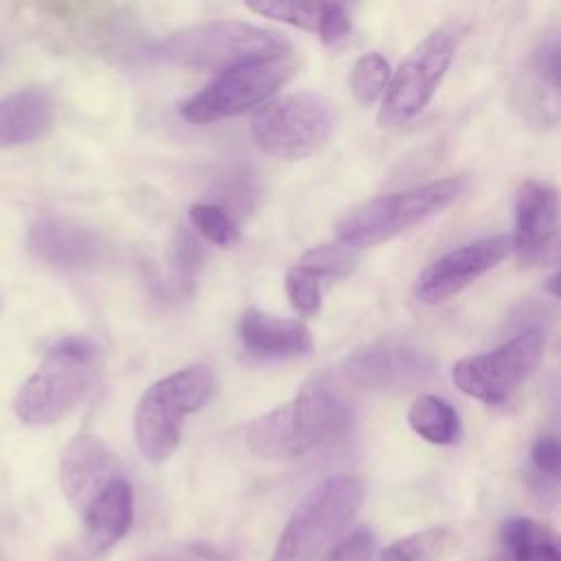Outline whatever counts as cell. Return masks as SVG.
I'll return each instance as SVG.
<instances>
[{
  "label": "cell",
  "mask_w": 561,
  "mask_h": 561,
  "mask_svg": "<svg viewBox=\"0 0 561 561\" xmlns=\"http://www.w3.org/2000/svg\"><path fill=\"white\" fill-rule=\"evenodd\" d=\"M99 373V346L92 337L72 333L57 340L37 370L20 386L13 412L24 425H53L72 412L92 390Z\"/></svg>",
  "instance_id": "2"
},
{
  "label": "cell",
  "mask_w": 561,
  "mask_h": 561,
  "mask_svg": "<svg viewBox=\"0 0 561 561\" xmlns=\"http://www.w3.org/2000/svg\"><path fill=\"white\" fill-rule=\"evenodd\" d=\"M116 478H121V462L105 440L83 432L66 443L59 458V486L75 511L83 513Z\"/></svg>",
  "instance_id": "16"
},
{
  "label": "cell",
  "mask_w": 561,
  "mask_h": 561,
  "mask_svg": "<svg viewBox=\"0 0 561 561\" xmlns=\"http://www.w3.org/2000/svg\"><path fill=\"white\" fill-rule=\"evenodd\" d=\"M199 261H202L199 245L193 241L191 234L180 230L178 237H175V243H173V272L180 278L178 285L184 287L186 291L191 289V283L195 278Z\"/></svg>",
  "instance_id": "29"
},
{
  "label": "cell",
  "mask_w": 561,
  "mask_h": 561,
  "mask_svg": "<svg viewBox=\"0 0 561 561\" xmlns=\"http://www.w3.org/2000/svg\"><path fill=\"white\" fill-rule=\"evenodd\" d=\"M530 465L539 478H550L552 482L559 478L561 469V454L559 440L552 434L539 436L530 447Z\"/></svg>",
  "instance_id": "30"
},
{
  "label": "cell",
  "mask_w": 561,
  "mask_h": 561,
  "mask_svg": "<svg viewBox=\"0 0 561 561\" xmlns=\"http://www.w3.org/2000/svg\"><path fill=\"white\" fill-rule=\"evenodd\" d=\"M462 33L458 22H445L412 48L388 81L377 112L379 127H401L430 105L454 61Z\"/></svg>",
  "instance_id": "7"
},
{
  "label": "cell",
  "mask_w": 561,
  "mask_h": 561,
  "mask_svg": "<svg viewBox=\"0 0 561 561\" xmlns=\"http://www.w3.org/2000/svg\"><path fill=\"white\" fill-rule=\"evenodd\" d=\"M188 219L206 241L219 248H230L239 241V226L221 206L197 202L188 208Z\"/></svg>",
  "instance_id": "26"
},
{
  "label": "cell",
  "mask_w": 561,
  "mask_h": 561,
  "mask_svg": "<svg viewBox=\"0 0 561 561\" xmlns=\"http://www.w3.org/2000/svg\"><path fill=\"white\" fill-rule=\"evenodd\" d=\"M467 191V180L460 175L434 180L399 193L366 199L346 210L335 224L340 243L357 250L373 248L412 226L443 213Z\"/></svg>",
  "instance_id": "4"
},
{
  "label": "cell",
  "mask_w": 561,
  "mask_h": 561,
  "mask_svg": "<svg viewBox=\"0 0 561 561\" xmlns=\"http://www.w3.org/2000/svg\"><path fill=\"white\" fill-rule=\"evenodd\" d=\"M390 81V64L379 53L362 55L351 70V90L364 105L375 103L383 96Z\"/></svg>",
  "instance_id": "25"
},
{
  "label": "cell",
  "mask_w": 561,
  "mask_h": 561,
  "mask_svg": "<svg viewBox=\"0 0 561 561\" xmlns=\"http://www.w3.org/2000/svg\"><path fill=\"white\" fill-rule=\"evenodd\" d=\"M351 26H353L351 15H348V9L344 4L324 2L322 22H320V28H318V37L322 39V44H327V46L340 44L351 33Z\"/></svg>",
  "instance_id": "31"
},
{
  "label": "cell",
  "mask_w": 561,
  "mask_h": 561,
  "mask_svg": "<svg viewBox=\"0 0 561 561\" xmlns=\"http://www.w3.org/2000/svg\"><path fill=\"white\" fill-rule=\"evenodd\" d=\"M0 561H2V559H0Z\"/></svg>",
  "instance_id": "33"
},
{
  "label": "cell",
  "mask_w": 561,
  "mask_h": 561,
  "mask_svg": "<svg viewBox=\"0 0 561 561\" xmlns=\"http://www.w3.org/2000/svg\"><path fill=\"white\" fill-rule=\"evenodd\" d=\"M546 337L541 329H526L497 348L456 362V388L486 405L508 403L541 362Z\"/></svg>",
  "instance_id": "10"
},
{
  "label": "cell",
  "mask_w": 561,
  "mask_h": 561,
  "mask_svg": "<svg viewBox=\"0 0 561 561\" xmlns=\"http://www.w3.org/2000/svg\"><path fill=\"white\" fill-rule=\"evenodd\" d=\"M508 234H493L454 248L432 261L414 280V296L423 305H440L458 296L511 252Z\"/></svg>",
  "instance_id": "12"
},
{
  "label": "cell",
  "mask_w": 561,
  "mask_h": 561,
  "mask_svg": "<svg viewBox=\"0 0 561 561\" xmlns=\"http://www.w3.org/2000/svg\"><path fill=\"white\" fill-rule=\"evenodd\" d=\"M456 543V533L445 526H432L392 541L379 561H440Z\"/></svg>",
  "instance_id": "22"
},
{
  "label": "cell",
  "mask_w": 561,
  "mask_h": 561,
  "mask_svg": "<svg viewBox=\"0 0 561 561\" xmlns=\"http://www.w3.org/2000/svg\"><path fill=\"white\" fill-rule=\"evenodd\" d=\"M134 561H228V559L208 546H186V548H178V550L149 552Z\"/></svg>",
  "instance_id": "32"
},
{
  "label": "cell",
  "mask_w": 561,
  "mask_h": 561,
  "mask_svg": "<svg viewBox=\"0 0 561 561\" xmlns=\"http://www.w3.org/2000/svg\"><path fill=\"white\" fill-rule=\"evenodd\" d=\"M215 373L204 364L184 366L153 381L134 408V440L149 462L167 460L182 434L184 419L215 394Z\"/></svg>",
  "instance_id": "3"
},
{
  "label": "cell",
  "mask_w": 561,
  "mask_h": 561,
  "mask_svg": "<svg viewBox=\"0 0 561 561\" xmlns=\"http://www.w3.org/2000/svg\"><path fill=\"white\" fill-rule=\"evenodd\" d=\"M335 112L318 92H291L263 105L250 123L254 145L280 160H302L331 136Z\"/></svg>",
  "instance_id": "9"
},
{
  "label": "cell",
  "mask_w": 561,
  "mask_h": 561,
  "mask_svg": "<svg viewBox=\"0 0 561 561\" xmlns=\"http://www.w3.org/2000/svg\"><path fill=\"white\" fill-rule=\"evenodd\" d=\"M375 535L368 528H355L331 546L318 561H373Z\"/></svg>",
  "instance_id": "28"
},
{
  "label": "cell",
  "mask_w": 561,
  "mask_h": 561,
  "mask_svg": "<svg viewBox=\"0 0 561 561\" xmlns=\"http://www.w3.org/2000/svg\"><path fill=\"white\" fill-rule=\"evenodd\" d=\"M241 346L256 359L285 362L311 353L313 340L300 320L278 318L259 307H248L237 320Z\"/></svg>",
  "instance_id": "18"
},
{
  "label": "cell",
  "mask_w": 561,
  "mask_h": 561,
  "mask_svg": "<svg viewBox=\"0 0 561 561\" xmlns=\"http://www.w3.org/2000/svg\"><path fill=\"white\" fill-rule=\"evenodd\" d=\"M559 33H546L533 48L511 88V103L517 116L535 129H550L559 121Z\"/></svg>",
  "instance_id": "14"
},
{
  "label": "cell",
  "mask_w": 561,
  "mask_h": 561,
  "mask_svg": "<svg viewBox=\"0 0 561 561\" xmlns=\"http://www.w3.org/2000/svg\"><path fill=\"white\" fill-rule=\"evenodd\" d=\"M559 199L557 191L539 180H524L515 195V230L511 248L524 265H541L557 254Z\"/></svg>",
  "instance_id": "15"
},
{
  "label": "cell",
  "mask_w": 561,
  "mask_h": 561,
  "mask_svg": "<svg viewBox=\"0 0 561 561\" xmlns=\"http://www.w3.org/2000/svg\"><path fill=\"white\" fill-rule=\"evenodd\" d=\"M285 291L300 316H316L322 307V280L300 265H291L285 272Z\"/></svg>",
  "instance_id": "27"
},
{
  "label": "cell",
  "mask_w": 561,
  "mask_h": 561,
  "mask_svg": "<svg viewBox=\"0 0 561 561\" xmlns=\"http://www.w3.org/2000/svg\"><path fill=\"white\" fill-rule=\"evenodd\" d=\"M364 502V482L340 473L316 484L294 508L270 561H313L351 524Z\"/></svg>",
  "instance_id": "6"
},
{
  "label": "cell",
  "mask_w": 561,
  "mask_h": 561,
  "mask_svg": "<svg viewBox=\"0 0 561 561\" xmlns=\"http://www.w3.org/2000/svg\"><path fill=\"white\" fill-rule=\"evenodd\" d=\"M26 248L37 261L64 272L92 270L105 256V241L96 230L50 210L31 219Z\"/></svg>",
  "instance_id": "13"
},
{
  "label": "cell",
  "mask_w": 561,
  "mask_h": 561,
  "mask_svg": "<svg viewBox=\"0 0 561 561\" xmlns=\"http://www.w3.org/2000/svg\"><path fill=\"white\" fill-rule=\"evenodd\" d=\"M500 537L515 561H561L557 535L530 517H508Z\"/></svg>",
  "instance_id": "20"
},
{
  "label": "cell",
  "mask_w": 561,
  "mask_h": 561,
  "mask_svg": "<svg viewBox=\"0 0 561 561\" xmlns=\"http://www.w3.org/2000/svg\"><path fill=\"white\" fill-rule=\"evenodd\" d=\"M434 359L427 351L401 342L381 340L357 348L340 364V377L364 390L414 388L430 379Z\"/></svg>",
  "instance_id": "11"
},
{
  "label": "cell",
  "mask_w": 561,
  "mask_h": 561,
  "mask_svg": "<svg viewBox=\"0 0 561 561\" xmlns=\"http://www.w3.org/2000/svg\"><path fill=\"white\" fill-rule=\"evenodd\" d=\"M408 423L432 445H454L460 438V416L454 405L436 394H421L408 410Z\"/></svg>",
  "instance_id": "21"
},
{
  "label": "cell",
  "mask_w": 561,
  "mask_h": 561,
  "mask_svg": "<svg viewBox=\"0 0 561 561\" xmlns=\"http://www.w3.org/2000/svg\"><path fill=\"white\" fill-rule=\"evenodd\" d=\"M359 263L357 250L344 245V243H322L311 250H307L296 265L311 272L316 278H344L348 276Z\"/></svg>",
  "instance_id": "23"
},
{
  "label": "cell",
  "mask_w": 561,
  "mask_h": 561,
  "mask_svg": "<svg viewBox=\"0 0 561 561\" xmlns=\"http://www.w3.org/2000/svg\"><path fill=\"white\" fill-rule=\"evenodd\" d=\"M298 70L291 53L265 57L219 72L208 85L180 103V116L193 125H208L243 114L283 88Z\"/></svg>",
  "instance_id": "8"
},
{
  "label": "cell",
  "mask_w": 561,
  "mask_h": 561,
  "mask_svg": "<svg viewBox=\"0 0 561 561\" xmlns=\"http://www.w3.org/2000/svg\"><path fill=\"white\" fill-rule=\"evenodd\" d=\"M57 118L55 101L44 88H20L0 99V149L37 142Z\"/></svg>",
  "instance_id": "19"
},
{
  "label": "cell",
  "mask_w": 561,
  "mask_h": 561,
  "mask_svg": "<svg viewBox=\"0 0 561 561\" xmlns=\"http://www.w3.org/2000/svg\"><path fill=\"white\" fill-rule=\"evenodd\" d=\"M351 408L333 383L318 377L245 427L248 449L263 460H291L333 445L351 430Z\"/></svg>",
  "instance_id": "1"
},
{
  "label": "cell",
  "mask_w": 561,
  "mask_h": 561,
  "mask_svg": "<svg viewBox=\"0 0 561 561\" xmlns=\"http://www.w3.org/2000/svg\"><path fill=\"white\" fill-rule=\"evenodd\" d=\"M250 11L256 15L305 28L311 33H318L322 13H324V2H287V0H256L245 4Z\"/></svg>",
  "instance_id": "24"
},
{
  "label": "cell",
  "mask_w": 561,
  "mask_h": 561,
  "mask_svg": "<svg viewBox=\"0 0 561 561\" xmlns=\"http://www.w3.org/2000/svg\"><path fill=\"white\" fill-rule=\"evenodd\" d=\"M287 53H291V44L280 33L239 20L199 22L169 33L160 42V55L169 61L217 75L248 61Z\"/></svg>",
  "instance_id": "5"
},
{
  "label": "cell",
  "mask_w": 561,
  "mask_h": 561,
  "mask_svg": "<svg viewBox=\"0 0 561 561\" xmlns=\"http://www.w3.org/2000/svg\"><path fill=\"white\" fill-rule=\"evenodd\" d=\"M83 530L77 543H72L68 559L92 561L118 543L134 522V489L121 476L110 482L92 504L81 513Z\"/></svg>",
  "instance_id": "17"
}]
</instances>
